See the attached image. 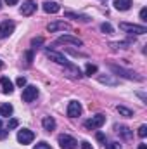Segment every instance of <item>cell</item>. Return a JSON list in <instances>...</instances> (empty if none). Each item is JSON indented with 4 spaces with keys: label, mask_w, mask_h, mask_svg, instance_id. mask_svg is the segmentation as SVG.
<instances>
[{
    "label": "cell",
    "mask_w": 147,
    "mask_h": 149,
    "mask_svg": "<svg viewBox=\"0 0 147 149\" xmlns=\"http://www.w3.org/2000/svg\"><path fill=\"white\" fill-rule=\"evenodd\" d=\"M114 7L118 10H128L132 7V0H114Z\"/></svg>",
    "instance_id": "2e32d148"
},
{
    "label": "cell",
    "mask_w": 147,
    "mask_h": 149,
    "mask_svg": "<svg viewBox=\"0 0 147 149\" xmlns=\"http://www.w3.org/2000/svg\"><path fill=\"white\" fill-rule=\"evenodd\" d=\"M31 61H33V52L28 50V52H26V64H31Z\"/></svg>",
    "instance_id": "f1b7e54d"
},
{
    "label": "cell",
    "mask_w": 147,
    "mask_h": 149,
    "mask_svg": "<svg viewBox=\"0 0 147 149\" xmlns=\"http://www.w3.org/2000/svg\"><path fill=\"white\" fill-rule=\"evenodd\" d=\"M107 149H121V144L119 142H109L107 144Z\"/></svg>",
    "instance_id": "83f0119b"
},
{
    "label": "cell",
    "mask_w": 147,
    "mask_h": 149,
    "mask_svg": "<svg viewBox=\"0 0 147 149\" xmlns=\"http://www.w3.org/2000/svg\"><path fill=\"white\" fill-rule=\"evenodd\" d=\"M80 114H81V104L78 101H71L69 106H68V116L69 118H76Z\"/></svg>",
    "instance_id": "8fae6325"
},
{
    "label": "cell",
    "mask_w": 147,
    "mask_h": 149,
    "mask_svg": "<svg viewBox=\"0 0 147 149\" xmlns=\"http://www.w3.org/2000/svg\"><path fill=\"white\" fill-rule=\"evenodd\" d=\"M2 66H3V63H2V61H0V70H2Z\"/></svg>",
    "instance_id": "8d00e7d4"
},
{
    "label": "cell",
    "mask_w": 147,
    "mask_h": 149,
    "mask_svg": "<svg viewBox=\"0 0 147 149\" xmlns=\"http://www.w3.org/2000/svg\"><path fill=\"white\" fill-rule=\"evenodd\" d=\"M64 16H66V17H69V19H78V21H83V23H88V21H90V17H88V16H85V14H76V12H66Z\"/></svg>",
    "instance_id": "e0dca14e"
},
{
    "label": "cell",
    "mask_w": 147,
    "mask_h": 149,
    "mask_svg": "<svg viewBox=\"0 0 147 149\" xmlns=\"http://www.w3.org/2000/svg\"><path fill=\"white\" fill-rule=\"evenodd\" d=\"M43 43V38H35V40H31V45H42Z\"/></svg>",
    "instance_id": "d6a6232c"
},
{
    "label": "cell",
    "mask_w": 147,
    "mask_h": 149,
    "mask_svg": "<svg viewBox=\"0 0 147 149\" xmlns=\"http://www.w3.org/2000/svg\"><path fill=\"white\" fill-rule=\"evenodd\" d=\"M0 7H2V2H0Z\"/></svg>",
    "instance_id": "f35d334b"
},
{
    "label": "cell",
    "mask_w": 147,
    "mask_h": 149,
    "mask_svg": "<svg viewBox=\"0 0 147 149\" xmlns=\"http://www.w3.org/2000/svg\"><path fill=\"white\" fill-rule=\"evenodd\" d=\"M19 125V121L16 120V118H12V120H9V125H7V130H14L16 127Z\"/></svg>",
    "instance_id": "cb8c5ba5"
},
{
    "label": "cell",
    "mask_w": 147,
    "mask_h": 149,
    "mask_svg": "<svg viewBox=\"0 0 147 149\" xmlns=\"http://www.w3.org/2000/svg\"><path fill=\"white\" fill-rule=\"evenodd\" d=\"M81 148H83V149H92V146H90L87 141H83V142H81Z\"/></svg>",
    "instance_id": "836d02e7"
},
{
    "label": "cell",
    "mask_w": 147,
    "mask_h": 149,
    "mask_svg": "<svg viewBox=\"0 0 147 149\" xmlns=\"http://www.w3.org/2000/svg\"><path fill=\"white\" fill-rule=\"evenodd\" d=\"M71 26L68 24V23H64V21H54V23H50L49 26H47V30L50 31V33H54V31H59V30H69Z\"/></svg>",
    "instance_id": "7c38bea8"
},
{
    "label": "cell",
    "mask_w": 147,
    "mask_h": 149,
    "mask_svg": "<svg viewBox=\"0 0 147 149\" xmlns=\"http://www.w3.org/2000/svg\"><path fill=\"white\" fill-rule=\"evenodd\" d=\"M47 57H49V59H52V61H55L57 64H64V66L69 63V61H68V59H66L62 54H59V52H54V50H47Z\"/></svg>",
    "instance_id": "4fadbf2b"
},
{
    "label": "cell",
    "mask_w": 147,
    "mask_h": 149,
    "mask_svg": "<svg viewBox=\"0 0 147 149\" xmlns=\"http://www.w3.org/2000/svg\"><path fill=\"white\" fill-rule=\"evenodd\" d=\"M17 2H19V0H5V3H7V5H16Z\"/></svg>",
    "instance_id": "e575fe53"
},
{
    "label": "cell",
    "mask_w": 147,
    "mask_h": 149,
    "mask_svg": "<svg viewBox=\"0 0 147 149\" xmlns=\"http://www.w3.org/2000/svg\"><path fill=\"white\" fill-rule=\"evenodd\" d=\"M101 30L104 31V33H107V35H111L114 30H112V26H111L109 23H104V24H101Z\"/></svg>",
    "instance_id": "603a6c76"
},
{
    "label": "cell",
    "mask_w": 147,
    "mask_h": 149,
    "mask_svg": "<svg viewBox=\"0 0 147 149\" xmlns=\"http://www.w3.org/2000/svg\"><path fill=\"white\" fill-rule=\"evenodd\" d=\"M116 109H118V113H119L121 116H125V118H132V116H133V111L128 109V108H125V106H116Z\"/></svg>",
    "instance_id": "d6986e66"
},
{
    "label": "cell",
    "mask_w": 147,
    "mask_h": 149,
    "mask_svg": "<svg viewBox=\"0 0 147 149\" xmlns=\"http://www.w3.org/2000/svg\"><path fill=\"white\" fill-rule=\"evenodd\" d=\"M126 45H130V42H118V43H112V47H121V49H126Z\"/></svg>",
    "instance_id": "f546056e"
},
{
    "label": "cell",
    "mask_w": 147,
    "mask_h": 149,
    "mask_svg": "<svg viewBox=\"0 0 147 149\" xmlns=\"http://www.w3.org/2000/svg\"><path fill=\"white\" fill-rule=\"evenodd\" d=\"M42 7H43V10H45L47 14H55V12L61 10V5H59L57 2H54V0H45Z\"/></svg>",
    "instance_id": "9c48e42d"
},
{
    "label": "cell",
    "mask_w": 147,
    "mask_h": 149,
    "mask_svg": "<svg viewBox=\"0 0 147 149\" xmlns=\"http://www.w3.org/2000/svg\"><path fill=\"white\" fill-rule=\"evenodd\" d=\"M139 149H147L146 144H139Z\"/></svg>",
    "instance_id": "d590c367"
},
{
    "label": "cell",
    "mask_w": 147,
    "mask_h": 149,
    "mask_svg": "<svg viewBox=\"0 0 147 149\" xmlns=\"http://www.w3.org/2000/svg\"><path fill=\"white\" fill-rule=\"evenodd\" d=\"M37 10V2L35 0H24L21 5V14L23 16H31Z\"/></svg>",
    "instance_id": "ba28073f"
},
{
    "label": "cell",
    "mask_w": 147,
    "mask_h": 149,
    "mask_svg": "<svg viewBox=\"0 0 147 149\" xmlns=\"http://www.w3.org/2000/svg\"><path fill=\"white\" fill-rule=\"evenodd\" d=\"M97 141H101L102 144H106V135L102 132H97Z\"/></svg>",
    "instance_id": "4dcf8cb0"
},
{
    "label": "cell",
    "mask_w": 147,
    "mask_h": 149,
    "mask_svg": "<svg viewBox=\"0 0 147 149\" xmlns=\"http://www.w3.org/2000/svg\"><path fill=\"white\" fill-rule=\"evenodd\" d=\"M94 73H97V66L88 63V64H87V68H85V74H87V76H92Z\"/></svg>",
    "instance_id": "7402d4cb"
},
{
    "label": "cell",
    "mask_w": 147,
    "mask_h": 149,
    "mask_svg": "<svg viewBox=\"0 0 147 149\" xmlns=\"http://www.w3.org/2000/svg\"><path fill=\"white\" fill-rule=\"evenodd\" d=\"M12 111H14L12 104H2L0 106V116H10Z\"/></svg>",
    "instance_id": "ac0fdd59"
},
{
    "label": "cell",
    "mask_w": 147,
    "mask_h": 149,
    "mask_svg": "<svg viewBox=\"0 0 147 149\" xmlns=\"http://www.w3.org/2000/svg\"><path fill=\"white\" fill-rule=\"evenodd\" d=\"M38 97V88L35 85H28L24 90H23V101L24 102H33Z\"/></svg>",
    "instance_id": "5b68a950"
},
{
    "label": "cell",
    "mask_w": 147,
    "mask_h": 149,
    "mask_svg": "<svg viewBox=\"0 0 147 149\" xmlns=\"http://www.w3.org/2000/svg\"><path fill=\"white\" fill-rule=\"evenodd\" d=\"M55 43H71V45H78V47L83 45V42H81L80 38L71 37V35H62V37H59L55 40Z\"/></svg>",
    "instance_id": "30bf717a"
},
{
    "label": "cell",
    "mask_w": 147,
    "mask_h": 149,
    "mask_svg": "<svg viewBox=\"0 0 147 149\" xmlns=\"http://www.w3.org/2000/svg\"><path fill=\"white\" fill-rule=\"evenodd\" d=\"M57 141H59V146L62 149H76L78 148V146H76V144H78L76 139H73L71 135H66V134H64V135H59Z\"/></svg>",
    "instance_id": "277c9868"
},
{
    "label": "cell",
    "mask_w": 147,
    "mask_h": 149,
    "mask_svg": "<svg viewBox=\"0 0 147 149\" xmlns=\"http://www.w3.org/2000/svg\"><path fill=\"white\" fill-rule=\"evenodd\" d=\"M116 130H118L125 139H130V137H132V132H130V128H128V127H116Z\"/></svg>",
    "instance_id": "44dd1931"
},
{
    "label": "cell",
    "mask_w": 147,
    "mask_h": 149,
    "mask_svg": "<svg viewBox=\"0 0 147 149\" xmlns=\"http://www.w3.org/2000/svg\"><path fill=\"white\" fill-rule=\"evenodd\" d=\"M0 128H2V121H0Z\"/></svg>",
    "instance_id": "74e56055"
},
{
    "label": "cell",
    "mask_w": 147,
    "mask_h": 149,
    "mask_svg": "<svg viewBox=\"0 0 147 149\" xmlns=\"http://www.w3.org/2000/svg\"><path fill=\"white\" fill-rule=\"evenodd\" d=\"M0 90H2V94H12L14 92V85L7 76L0 78Z\"/></svg>",
    "instance_id": "5bb4252c"
},
{
    "label": "cell",
    "mask_w": 147,
    "mask_h": 149,
    "mask_svg": "<svg viewBox=\"0 0 147 149\" xmlns=\"http://www.w3.org/2000/svg\"><path fill=\"white\" fill-rule=\"evenodd\" d=\"M33 139H35V134L31 132V130H28V128H23V130H19L17 132V141L21 142V144H31L33 142Z\"/></svg>",
    "instance_id": "8992f818"
},
{
    "label": "cell",
    "mask_w": 147,
    "mask_h": 149,
    "mask_svg": "<svg viewBox=\"0 0 147 149\" xmlns=\"http://www.w3.org/2000/svg\"><path fill=\"white\" fill-rule=\"evenodd\" d=\"M137 134H139V137H140V139H144V137L147 135V127H146V125H140V128H139V132H137Z\"/></svg>",
    "instance_id": "d4e9b609"
},
{
    "label": "cell",
    "mask_w": 147,
    "mask_h": 149,
    "mask_svg": "<svg viewBox=\"0 0 147 149\" xmlns=\"http://www.w3.org/2000/svg\"><path fill=\"white\" fill-rule=\"evenodd\" d=\"M42 125H43V130L52 132V130L55 128V120H54L52 116H45V118L42 120Z\"/></svg>",
    "instance_id": "9a60e30c"
},
{
    "label": "cell",
    "mask_w": 147,
    "mask_h": 149,
    "mask_svg": "<svg viewBox=\"0 0 147 149\" xmlns=\"http://www.w3.org/2000/svg\"><path fill=\"white\" fill-rule=\"evenodd\" d=\"M99 81L101 83H107V85H118V80L111 78V76H99Z\"/></svg>",
    "instance_id": "ffe728a7"
},
{
    "label": "cell",
    "mask_w": 147,
    "mask_h": 149,
    "mask_svg": "<svg viewBox=\"0 0 147 149\" xmlns=\"http://www.w3.org/2000/svg\"><path fill=\"white\" fill-rule=\"evenodd\" d=\"M119 28L123 31H128V33H135V35H144L147 33V28L146 26H139V24H128V23H121Z\"/></svg>",
    "instance_id": "3957f363"
},
{
    "label": "cell",
    "mask_w": 147,
    "mask_h": 149,
    "mask_svg": "<svg viewBox=\"0 0 147 149\" xmlns=\"http://www.w3.org/2000/svg\"><path fill=\"white\" fill-rule=\"evenodd\" d=\"M104 123H106V116H104V114H95V116H92L90 120L85 121V128H88V130H97V128H101Z\"/></svg>",
    "instance_id": "7a4b0ae2"
},
{
    "label": "cell",
    "mask_w": 147,
    "mask_h": 149,
    "mask_svg": "<svg viewBox=\"0 0 147 149\" xmlns=\"http://www.w3.org/2000/svg\"><path fill=\"white\" fill-rule=\"evenodd\" d=\"M111 71H114L116 74H119V76H125V78H128V80H137V81H142L144 78L142 76H139V74L135 73V71H130V70H125V68H121V66H116V64H109Z\"/></svg>",
    "instance_id": "6da1fadb"
},
{
    "label": "cell",
    "mask_w": 147,
    "mask_h": 149,
    "mask_svg": "<svg viewBox=\"0 0 147 149\" xmlns=\"http://www.w3.org/2000/svg\"><path fill=\"white\" fill-rule=\"evenodd\" d=\"M140 19L142 21H147V9H142L140 10Z\"/></svg>",
    "instance_id": "1f68e13d"
},
{
    "label": "cell",
    "mask_w": 147,
    "mask_h": 149,
    "mask_svg": "<svg viewBox=\"0 0 147 149\" xmlns=\"http://www.w3.org/2000/svg\"><path fill=\"white\" fill-rule=\"evenodd\" d=\"M14 28H16V24L12 23V21H3L2 24H0V40L2 38H7V37H10L12 33H14Z\"/></svg>",
    "instance_id": "52a82bcc"
},
{
    "label": "cell",
    "mask_w": 147,
    "mask_h": 149,
    "mask_svg": "<svg viewBox=\"0 0 147 149\" xmlns=\"http://www.w3.org/2000/svg\"><path fill=\"white\" fill-rule=\"evenodd\" d=\"M16 83H17V87H26V78H24V76H19V78L16 80Z\"/></svg>",
    "instance_id": "4316f807"
},
{
    "label": "cell",
    "mask_w": 147,
    "mask_h": 149,
    "mask_svg": "<svg viewBox=\"0 0 147 149\" xmlns=\"http://www.w3.org/2000/svg\"><path fill=\"white\" fill-rule=\"evenodd\" d=\"M33 149H52V148H50V146H49L45 141H42V142H38V144H37Z\"/></svg>",
    "instance_id": "484cf974"
}]
</instances>
